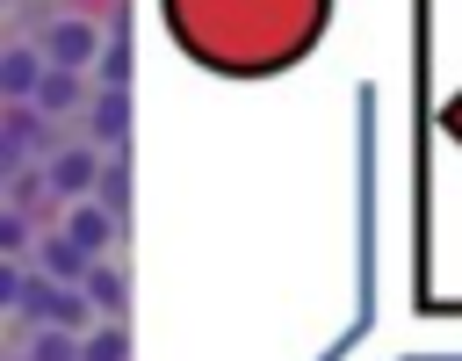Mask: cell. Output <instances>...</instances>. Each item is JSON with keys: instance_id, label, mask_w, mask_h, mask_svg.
<instances>
[{"instance_id": "obj_1", "label": "cell", "mask_w": 462, "mask_h": 361, "mask_svg": "<svg viewBox=\"0 0 462 361\" xmlns=\"http://www.w3.org/2000/svg\"><path fill=\"white\" fill-rule=\"evenodd\" d=\"M43 58L51 65H72V72H94V58L108 51V29L101 22H87V14H58V22H43Z\"/></svg>"}, {"instance_id": "obj_2", "label": "cell", "mask_w": 462, "mask_h": 361, "mask_svg": "<svg viewBox=\"0 0 462 361\" xmlns=\"http://www.w3.org/2000/svg\"><path fill=\"white\" fill-rule=\"evenodd\" d=\"M43 173H51V202H87L94 180H101V144H94V137L58 144V152L43 159Z\"/></svg>"}, {"instance_id": "obj_3", "label": "cell", "mask_w": 462, "mask_h": 361, "mask_svg": "<svg viewBox=\"0 0 462 361\" xmlns=\"http://www.w3.org/2000/svg\"><path fill=\"white\" fill-rule=\"evenodd\" d=\"M51 123H58V116H43L36 101H7V116H0V152H7V159L58 152V144H51Z\"/></svg>"}, {"instance_id": "obj_4", "label": "cell", "mask_w": 462, "mask_h": 361, "mask_svg": "<svg viewBox=\"0 0 462 361\" xmlns=\"http://www.w3.org/2000/svg\"><path fill=\"white\" fill-rule=\"evenodd\" d=\"M87 137H94L101 152H123V137H130V87H94V101H87Z\"/></svg>"}, {"instance_id": "obj_5", "label": "cell", "mask_w": 462, "mask_h": 361, "mask_svg": "<svg viewBox=\"0 0 462 361\" xmlns=\"http://www.w3.org/2000/svg\"><path fill=\"white\" fill-rule=\"evenodd\" d=\"M65 231H72L94 260H108V245H116V231H123V217H116L108 202H94V195H87V202H65Z\"/></svg>"}, {"instance_id": "obj_6", "label": "cell", "mask_w": 462, "mask_h": 361, "mask_svg": "<svg viewBox=\"0 0 462 361\" xmlns=\"http://www.w3.org/2000/svg\"><path fill=\"white\" fill-rule=\"evenodd\" d=\"M87 101H94V87H87V72H72V65H51L43 87H36V108H43V116H87Z\"/></svg>"}, {"instance_id": "obj_7", "label": "cell", "mask_w": 462, "mask_h": 361, "mask_svg": "<svg viewBox=\"0 0 462 361\" xmlns=\"http://www.w3.org/2000/svg\"><path fill=\"white\" fill-rule=\"evenodd\" d=\"M43 72H51V58H43V43H14V51L0 58V87H7V101H36V87H43Z\"/></svg>"}, {"instance_id": "obj_8", "label": "cell", "mask_w": 462, "mask_h": 361, "mask_svg": "<svg viewBox=\"0 0 462 361\" xmlns=\"http://www.w3.org/2000/svg\"><path fill=\"white\" fill-rule=\"evenodd\" d=\"M36 267L51 274V282H87V267H94V253L72 238V231H51L43 245H36Z\"/></svg>"}, {"instance_id": "obj_9", "label": "cell", "mask_w": 462, "mask_h": 361, "mask_svg": "<svg viewBox=\"0 0 462 361\" xmlns=\"http://www.w3.org/2000/svg\"><path fill=\"white\" fill-rule=\"evenodd\" d=\"M79 361H130V332H123V318H101L94 332H79Z\"/></svg>"}, {"instance_id": "obj_10", "label": "cell", "mask_w": 462, "mask_h": 361, "mask_svg": "<svg viewBox=\"0 0 462 361\" xmlns=\"http://www.w3.org/2000/svg\"><path fill=\"white\" fill-rule=\"evenodd\" d=\"M7 166H14V173H7V209H22V217H29V209L51 195V173H36L29 159H7Z\"/></svg>"}, {"instance_id": "obj_11", "label": "cell", "mask_w": 462, "mask_h": 361, "mask_svg": "<svg viewBox=\"0 0 462 361\" xmlns=\"http://www.w3.org/2000/svg\"><path fill=\"white\" fill-rule=\"evenodd\" d=\"M94 202H108L116 217L130 209V152H108V159H101V180H94Z\"/></svg>"}, {"instance_id": "obj_12", "label": "cell", "mask_w": 462, "mask_h": 361, "mask_svg": "<svg viewBox=\"0 0 462 361\" xmlns=\"http://www.w3.org/2000/svg\"><path fill=\"white\" fill-rule=\"evenodd\" d=\"M79 289L94 296V310H101V318H123V267H108V260H94Z\"/></svg>"}, {"instance_id": "obj_13", "label": "cell", "mask_w": 462, "mask_h": 361, "mask_svg": "<svg viewBox=\"0 0 462 361\" xmlns=\"http://www.w3.org/2000/svg\"><path fill=\"white\" fill-rule=\"evenodd\" d=\"M94 87H130V36H123V22L108 29V51L94 58Z\"/></svg>"}, {"instance_id": "obj_14", "label": "cell", "mask_w": 462, "mask_h": 361, "mask_svg": "<svg viewBox=\"0 0 462 361\" xmlns=\"http://www.w3.org/2000/svg\"><path fill=\"white\" fill-rule=\"evenodd\" d=\"M29 361H79V332H65V325H36V339L22 347Z\"/></svg>"}, {"instance_id": "obj_15", "label": "cell", "mask_w": 462, "mask_h": 361, "mask_svg": "<svg viewBox=\"0 0 462 361\" xmlns=\"http://www.w3.org/2000/svg\"><path fill=\"white\" fill-rule=\"evenodd\" d=\"M0 245H7V260H22V253H29V217H22V209H7V217H0Z\"/></svg>"}]
</instances>
